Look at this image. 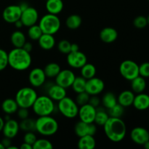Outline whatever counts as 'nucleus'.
Returning <instances> with one entry per match:
<instances>
[{"instance_id":"nucleus-2","label":"nucleus","mask_w":149,"mask_h":149,"mask_svg":"<svg viewBox=\"0 0 149 149\" xmlns=\"http://www.w3.org/2000/svg\"><path fill=\"white\" fill-rule=\"evenodd\" d=\"M31 53L22 47H14L8 53V65L15 71H26L31 66Z\"/></svg>"},{"instance_id":"nucleus-11","label":"nucleus","mask_w":149,"mask_h":149,"mask_svg":"<svg viewBox=\"0 0 149 149\" xmlns=\"http://www.w3.org/2000/svg\"><path fill=\"white\" fill-rule=\"evenodd\" d=\"M22 10L18 4H12L4 8L2 13V17L8 23H14L20 20Z\"/></svg>"},{"instance_id":"nucleus-32","label":"nucleus","mask_w":149,"mask_h":149,"mask_svg":"<svg viewBox=\"0 0 149 149\" xmlns=\"http://www.w3.org/2000/svg\"><path fill=\"white\" fill-rule=\"evenodd\" d=\"M43 70L47 77H48V78H55V77L61 71V68L59 64H58L57 63L52 62L47 64L45 68H43Z\"/></svg>"},{"instance_id":"nucleus-36","label":"nucleus","mask_w":149,"mask_h":149,"mask_svg":"<svg viewBox=\"0 0 149 149\" xmlns=\"http://www.w3.org/2000/svg\"><path fill=\"white\" fill-rule=\"evenodd\" d=\"M42 33H43V32H42L40 26L37 24L30 26L28 29V36H29V39L33 41H38V39L42 35Z\"/></svg>"},{"instance_id":"nucleus-41","label":"nucleus","mask_w":149,"mask_h":149,"mask_svg":"<svg viewBox=\"0 0 149 149\" xmlns=\"http://www.w3.org/2000/svg\"><path fill=\"white\" fill-rule=\"evenodd\" d=\"M133 25L136 29H143L146 28L148 25V20L147 17L143 15H139L135 17L133 20Z\"/></svg>"},{"instance_id":"nucleus-9","label":"nucleus","mask_w":149,"mask_h":149,"mask_svg":"<svg viewBox=\"0 0 149 149\" xmlns=\"http://www.w3.org/2000/svg\"><path fill=\"white\" fill-rule=\"evenodd\" d=\"M67 63L71 68L79 69L87 63V58L84 53L80 50L77 52H71L67 54Z\"/></svg>"},{"instance_id":"nucleus-18","label":"nucleus","mask_w":149,"mask_h":149,"mask_svg":"<svg viewBox=\"0 0 149 149\" xmlns=\"http://www.w3.org/2000/svg\"><path fill=\"white\" fill-rule=\"evenodd\" d=\"M19 130H20V127H19L18 122H17L15 119H10L5 121L1 132L4 137L13 139L17 136Z\"/></svg>"},{"instance_id":"nucleus-13","label":"nucleus","mask_w":149,"mask_h":149,"mask_svg":"<svg viewBox=\"0 0 149 149\" xmlns=\"http://www.w3.org/2000/svg\"><path fill=\"white\" fill-rule=\"evenodd\" d=\"M97 132V125L93 123H86L82 121H79L74 126V132L78 136H84V135H93L94 136Z\"/></svg>"},{"instance_id":"nucleus-53","label":"nucleus","mask_w":149,"mask_h":149,"mask_svg":"<svg viewBox=\"0 0 149 149\" xmlns=\"http://www.w3.org/2000/svg\"><path fill=\"white\" fill-rule=\"evenodd\" d=\"M4 122H5L4 119H3L2 117H1V116H0V132H1V131H2L3 127H4Z\"/></svg>"},{"instance_id":"nucleus-56","label":"nucleus","mask_w":149,"mask_h":149,"mask_svg":"<svg viewBox=\"0 0 149 149\" xmlns=\"http://www.w3.org/2000/svg\"><path fill=\"white\" fill-rule=\"evenodd\" d=\"M0 149H5V148H4V146L2 145V143H1V142H0Z\"/></svg>"},{"instance_id":"nucleus-48","label":"nucleus","mask_w":149,"mask_h":149,"mask_svg":"<svg viewBox=\"0 0 149 149\" xmlns=\"http://www.w3.org/2000/svg\"><path fill=\"white\" fill-rule=\"evenodd\" d=\"M1 143H2V145L4 146V147L5 148H7L9 146H10L12 145L11 139L8 138H6V137H4V139H2V141H1Z\"/></svg>"},{"instance_id":"nucleus-15","label":"nucleus","mask_w":149,"mask_h":149,"mask_svg":"<svg viewBox=\"0 0 149 149\" xmlns=\"http://www.w3.org/2000/svg\"><path fill=\"white\" fill-rule=\"evenodd\" d=\"M96 114V108L87 103L81 106L79 109L78 116L80 121L86 122V123H93Z\"/></svg>"},{"instance_id":"nucleus-47","label":"nucleus","mask_w":149,"mask_h":149,"mask_svg":"<svg viewBox=\"0 0 149 149\" xmlns=\"http://www.w3.org/2000/svg\"><path fill=\"white\" fill-rule=\"evenodd\" d=\"M22 48H23L25 50L27 51V52H30V53H31V52L32 49H33V45H32L31 42H27V41H26V42H25L24 45H23V47H22Z\"/></svg>"},{"instance_id":"nucleus-29","label":"nucleus","mask_w":149,"mask_h":149,"mask_svg":"<svg viewBox=\"0 0 149 149\" xmlns=\"http://www.w3.org/2000/svg\"><path fill=\"white\" fill-rule=\"evenodd\" d=\"M110 117L108 111H106V109H103V107L98 106L96 108V114L95 117L94 123L97 126H102L106 124L109 118Z\"/></svg>"},{"instance_id":"nucleus-38","label":"nucleus","mask_w":149,"mask_h":149,"mask_svg":"<svg viewBox=\"0 0 149 149\" xmlns=\"http://www.w3.org/2000/svg\"><path fill=\"white\" fill-rule=\"evenodd\" d=\"M124 112H125V108L119 103H116L113 107L108 109L109 116H111V117L121 118L124 114Z\"/></svg>"},{"instance_id":"nucleus-26","label":"nucleus","mask_w":149,"mask_h":149,"mask_svg":"<svg viewBox=\"0 0 149 149\" xmlns=\"http://www.w3.org/2000/svg\"><path fill=\"white\" fill-rule=\"evenodd\" d=\"M131 90L134 93H143L144 90L146 88V81L145 78L141 76H138L131 80Z\"/></svg>"},{"instance_id":"nucleus-17","label":"nucleus","mask_w":149,"mask_h":149,"mask_svg":"<svg viewBox=\"0 0 149 149\" xmlns=\"http://www.w3.org/2000/svg\"><path fill=\"white\" fill-rule=\"evenodd\" d=\"M130 138L135 143L143 146L149 141V132L142 127H136L131 130Z\"/></svg>"},{"instance_id":"nucleus-50","label":"nucleus","mask_w":149,"mask_h":149,"mask_svg":"<svg viewBox=\"0 0 149 149\" xmlns=\"http://www.w3.org/2000/svg\"><path fill=\"white\" fill-rule=\"evenodd\" d=\"M79 50V46L77 44L73 43L71 45V52H77Z\"/></svg>"},{"instance_id":"nucleus-39","label":"nucleus","mask_w":149,"mask_h":149,"mask_svg":"<svg viewBox=\"0 0 149 149\" xmlns=\"http://www.w3.org/2000/svg\"><path fill=\"white\" fill-rule=\"evenodd\" d=\"M71 42H68L66 39H63L58 42V49L60 52L67 55L69 52H71Z\"/></svg>"},{"instance_id":"nucleus-7","label":"nucleus","mask_w":149,"mask_h":149,"mask_svg":"<svg viewBox=\"0 0 149 149\" xmlns=\"http://www.w3.org/2000/svg\"><path fill=\"white\" fill-rule=\"evenodd\" d=\"M79 106L75 100L69 97H65L59 100L57 105V109L63 116L68 119H74L78 116Z\"/></svg>"},{"instance_id":"nucleus-40","label":"nucleus","mask_w":149,"mask_h":149,"mask_svg":"<svg viewBox=\"0 0 149 149\" xmlns=\"http://www.w3.org/2000/svg\"><path fill=\"white\" fill-rule=\"evenodd\" d=\"M90 95L86 91L80 93H77L75 101L79 106H83V105L88 103L89 100H90Z\"/></svg>"},{"instance_id":"nucleus-58","label":"nucleus","mask_w":149,"mask_h":149,"mask_svg":"<svg viewBox=\"0 0 149 149\" xmlns=\"http://www.w3.org/2000/svg\"><path fill=\"white\" fill-rule=\"evenodd\" d=\"M148 1H149V0H148Z\"/></svg>"},{"instance_id":"nucleus-49","label":"nucleus","mask_w":149,"mask_h":149,"mask_svg":"<svg viewBox=\"0 0 149 149\" xmlns=\"http://www.w3.org/2000/svg\"><path fill=\"white\" fill-rule=\"evenodd\" d=\"M20 149H33V147H32L31 145L29 143H26L23 142L21 145L19 147Z\"/></svg>"},{"instance_id":"nucleus-42","label":"nucleus","mask_w":149,"mask_h":149,"mask_svg":"<svg viewBox=\"0 0 149 149\" xmlns=\"http://www.w3.org/2000/svg\"><path fill=\"white\" fill-rule=\"evenodd\" d=\"M8 65V53L0 48V71L5 69Z\"/></svg>"},{"instance_id":"nucleus-35","label":"nucleus","mask_w":149,"mask_h":149,"mask_svg":"<svg viewBox=\"0 0 149 149\" xmlns=\"http://www.w3.org/2000/svg\"><path fill=\"white\" fill-rule=\"evenodd\" d=\"M86 81H87V79H85L81 76V77H76L71 87L77 94L82 93V92L85 91Z\"/></svg>"},{"instance_id":"nucleus-20","label":"nucleus","mask_w":149,"mask_h":149,"mask_svg":"<svg viewBox=\"0 0 149 149\" xmlns=\"http://www.w3.org/2000/svg\"><path fill=\"white\" fill-rule=\"evenodd\" d=\"M118 32L112 27H106L100 32V39L102 42L106 44L113 43L117 39Z\"/></svg>"},{"instance_id":"nucleus-25","label":"nucleus","mask_w":149,"mask_h":149,"mask_svg":"<svg viewBox=\"0 0 149 149\" xmlns=\"http://www.w3.org/2000/svg\"><path fill=\"white\" fill-rule=\"evenodd\" d=\"M96 146V141L93 135H84L80 137L77 142L79 149H94Z\"/></svg>"},{"instance_id":"nucleus-14","label":"nucleus","mask_w":149,"mask_h":149,"mask_svg":"<svg viewBox=\"0 0 149 149\" xmlns=\"http://www.w3.org/2000/svg\"><path fill=\"white\" fill-rule=\"evenodd\" d=\"M20 20L23 23V26L29 28L33 25L36 24L39 20V13L34 8L29 6L28 8L22 12Z\"/></svg>"},{"instance_id":"nucleus-34","label":"nucleus","mask_w":149,"mask_h":149,"mask_svg":"<svg viewBox=\"0 0 149 149\" xmlns=\"http://www.w3.org/2000/svg\"><path fill=\"white\" fill-rule=\"evenodd\" d=\"M80 72H81V77H84L85 79H89L95 76L97 70L93 64L87 63L80 68Z\"/></svg>"},{"instance_id":"nucleus-21","label":"nucleus","mask_w":149,"mask_h":149,"mask_svg":"<svg viewBox=\"0 0 149 149\" xmlns=\"http://www.w3.org/2000/svg\"><path fill=\"white\" fill-rule=\"evenodd\" d=\"M132 106L138 111H145L149 109V95L146 93H138L135 95Z\"/></svg>"},{"instance_id":"nucleus-1","label":"nucleus","mask_w":149,"mask_h":149,"mask_svg":"<svg viewBox=\"0 0 149 149\" xmlns=\"http://www.w3.org/2000/svg\"><path fill=\"white\" fill-rule=\"evenodd\" d=\"M103 127L105 135L112 142H120L126 136L127 126L121 118L110 116Z\"/></svg>"},{"instance_id":"nucleus-31","label":"nucleus","mask_w":149,"mask_h":149,"mask_svg":"<svg viewBox=\"0 0 149 149\" xmlns=\"http://www.w3.org/2000/svg\"><path fill=\"white\" fill-rule=\"evenodd\" d=\"M101 103L103 108L106 109H109L113 107L117 103V97L111 92L106 93L101 99Z\"/></svg>"},{"instance_id":"nucleus-52","label":"nucleus","mask_w":149,"mask_h":149,"mask_svg":"<svg viewBox=\"0 0 149 149\" xmlns=\"http://www.w3.org/2000/svg\"><path fill=\"white\" fill-rule=\"evenodd\" d=\"M13 24H15V27L18 29H21V28H23V23H22L21 20H20H20H17V21H16L15 23H13Z\"/></svg>"},{"instance_id":"nucleus-3","label":"nucleus","mask_w":149,"mask_h":149,"mask_svg":"<svg viewBox=\"0 0 149 149\" xmlns=\"http://www.w3.org/2000/svg\"><path fill=\"white\" fill-rule=\"evenodd\" d=\"M58 122L51 115L39 116L36 119V132L43 136L55 135L58 132Z\"/></svg>"},{"instance_id":"nucleus-16","label":"nucleus","mask_w":149,"mask_h":149,"mask_svg":"<svg viewBox=\"0 0 149 149\" xmlns=\"http://www.w3.org/2000/svg\"><path fill=\"white\" fill-rule=\"evenodd\" d=\"M46 75L42 68L36 67L33 68L29 74V81L33 87H40L46 81Z\"/></svg>"},{"instance_id":"nucleus-44","label":"nucleus","mask_w":149,"mask_h":149,"mask_svg":"<svg viewBox=\"0 0 149 149\" xmlns=\"http://www.w3.org/2000/svg\"><path fill=\"white\" fill-rule=\"evenodd\" d=\"M139 75L144 78H148L149 62H144L139 65Z\"/></svg>"},{"instance_id":"nucleus-45","label":"nucleus","mask_w":149,"mask_h":149,"mask_svg":"<svg viewBox=\"0 0 149 149\" xmlns=\"http://www.w3.org/2000/svg\"><path fill=\"white\" fill-rule=\"evenodd\" d=\"M17 116L20 119H24L26 118L29 117V109H26V108H20L17 109Z\"/></svg>"},{"instance_id":"nucleus-12","label":"nucleus","mask_w":149,"mask_h":149,"mask_svg":"<svg viewBox=\"0 0 149 149\" xmlns=\"http://www.w3.org/2000/svg\"><path fill=\"white\" fill-rule=\"evenodd\" d=\"M76 76L70 69L61 70L59 74L55 77V83L64 88L67 89L71 87Z\"/></svg>"},{"instance_id":"nucleus-30","label":"nucleus","mask_w":149,"mask_h":149,"mask_svg":"<svg viewBox=\"0 0 149 149\" xmlns=\"http://www.w3.org/2000/svg\"><path fill=\"white\" fill-rule=\"evenodd\" d=\"M82 19L81 16L77 14H72L68 16L65 20V26L68 29L75 30L81 26Z\"/></svg>"},{"instance_id":"nucleus-33","label":"nucleus","mask_w":149,"mask_h":149,"mask_svg":"<svg viewBox=\"0 0 149 149\" xmlns=\"http://www.w3.org/2000/svg\"><path fill=\"white\" fill-rule=\"evenodd\" d=\"M20 130L23 132H35L36 131V119L28 117L22 119L19 123Z\"/></svg>"},{"instance_id":"nucleus-55","label":"nucleus","mask_w":149,"mask_h":149,"mask_svg":"<svg viewBox=\"0 0 149 149\" xmlns=\"http://www.w3.org/2000/svg\"><path fill=\"white\" fill-rule=\"evenodd\" d=\"M17 148H17V146H13L11 145L10 146H9L7 149H17Z\"/></svg>"},{"instance_id":"nucleus-8","label":"nucleus","mask_w":149,"mask_h":149,"mask_svg":"<svg viewBox=\"0 0 149 149\" xmlns=\"http://www.w3.org/2000/svg\"><path fill=\"white\" fill-rule=\"evenodd\" d=\"M119 73L125 79L131 81L139 76V65L131 60H126L119 65Z\"/></svg>"},{"instance_id":"nucleus-19","label":"nucleus","mask_w":149,"mask_h":149,"mask_svg":"<svg viewBox=\"0 0 149 149\" xmlns=\"http://www.w3.org/2000/svg\"><path fill=\"white\" fill-rule=\"evenodd\" d=\"M47 95L54 101L58 102L67 96L66 89L55 83L49 87L47 90Z\"/></svg>"},{"instance_id":"nucleus-23","label":"nucleus","mask_w":149,"mask_h":149,"mask_svg":"<svg viewBox=\"0 0 149 149\" xmlns=\"http://www.w3.org/2000/svg\"><path fill=\"white\" fill-rule=\"evenodd\" d=\"M39 47L44 50H50L55 47V39L54 35L49 33H42V36L38 39Z\"/></svg>"},{"instance_id":"nucleus-10","label":"nucleus","mask_w":149,"mask_h":149,"mask_svg":"<svg viewBox=\"0 0 149 149\" xmlns=\"http://www.w3.org/2000/svg\"><path fill=\"white\" fill-rule=\"evenodd\" d=\"M105 83L103 79L97 77H93L87 79L85 91L90 95H98L104 90Z\"/></svg>"},{"instance_id":"nucleus-27","label":"nucleus","mask_w":149,"mask_h":149,"mask_svg":"<svg viewBox=\"0 0 149 149\" xmlns=\"http://www.w3.org/2000/svg\"><path fill=\"white\" fill-rule=\"evenodd\" d=\"M10 42L14 47H23L25 42H26V35L20 30L15 31L12 33L11 36H10Z\"/></svg>"},{"instance_id":"nucleus-22","label":"nucleus","mask_w":149,"mask_h":149,"mask_svg":"<svg viewBox=\"0 0 149 149\" xmlns=\"http://www.w3.org/2000/svg\"><path fill=\"white\" fill-rule=\"evenodd\" d=\"M135 98V93L132 90H124L117 97V103L124 108L132 106Z\"/></svg>"},{"instance_id":"nucleus-46","label":"nucleus","mask_w":149,"mask_h":149,"mask_svg":"<svg viewBox=\"0 0 149 149\" xmlns=\"http://www.w3.org/2000/svg\"><path fill=\"white\" fill-rule=\"evenodd\" d=\"M88 103L94 106L95 108H97L101 103V100L97 97V95H90Z\"/></svg>"},{"instance_id":"nucleus-43","label":"nucleus","mask_w":149,"mask_h":149,"mask_svg":"<svg viewBox=\"0 0 149 149\" xmlns=\"http://www.w3.org/2000/svg\"><path fill=\"white\" fill-rule=\"evenodd\" d=\"M36 140H37V138H36V135L34 132H26L23 137V142L30 144L31 146H33Z\"/></svg>"},{"instance_id":"nucleus-24","label":"nucleus","mask_w":149,"mask_h":149,"mask_svg":"<svg viewBox=\"0 0 149 149\" xmlns=\"http://www.w3.org/2000/svg\"><path fill=\"white\" fill-rule=\"evenodd\" d=\"M64 4L63 0H47L45 7L48 13L58 15L63 10Z\"/></svg>"},{"instance_id":"nucleus-28","label":"nucleus","mask_w":149,"mask_h":149,"mask_svg":"<svg viewBox=\"0 0 149 149\" xmlns=\"http://www.w3.org/2000/svg\"><path fill=\"white\" fill-rule=\"evenodd\" d=\"M19 106L15 99L7 98L1 103V109L6 114H13L16 113Z\"/></svg>"},{"instance_id":"nucleus-4","label":"nucleus","mask_w":149,"mask_h":149,"mask_svg":"<svg viewBox=\"0 0 149 149\" xmlns=\"http://www.w3.org/2000/svg\"><path fill=\"white\" fill-rule=\"evenodd\" d=\"M31 108L38 116H49L52 114L57 109L54 100L48 95L38 96Z\"/></svg>"},{"instance_id":"nucleus-5","label":"nucleus","mask_w":149,"mask_h":149,"mask_svg":"<svg viewBox=\"0 0 149 149\" xmlns=\"http://www.w3.org/2000/svg\"><path fill=\"white\" fill-rule=\"evenodd\" d=\"M38 95L33 87H25L20 88L15 95V100L20 108L30 109L37 98Z\"/></svg>"},{"instance_id":"nucleus-37","label":"nucleus","mask_w":149,"mask_h":149,"mask_svg":"<svg viewBox=\"0 0 149 149\" xmlns=\"http://www.w3.org/2000/svg\"><path fill=\"white\" fill-rule=\"evenodd\" d=\"M32 146L33 149H52L53 148L52 143L45 138L37 139Z\"/></svg>"},{"instance_id":"nucleus-6","label":"nucleus","mask_w":149,"mask_h":149,"mask_svg":"<svg viewBox=\"0 0 149 149\" xmlns=\"http://www.w3.org/2000/svg\"><path fill=\"white\" fill-rule=\"evenodd\" d=\"M39 26H40L43 33L54 35L60 30L61 23L57 15L47 13L41 17Z\"/></svg>"},{"instance_id":"nucleus-57","label":"nucleus","mask_w":149,"mask_h":149,"mask_svg":"<svg viewBox=\"0 0 149 149\" xmlns=\"http://www.w3.org/2000/svg\"><path fill=\"white\" fill-rule=\"evenodd\" d=\"M147 20H148V24L149 25V15H148V17H147Z\"/></svg>"},{"instance_id":"nucleus-54","label":"nucleus","mask_w":149,"mask_h":149,"mask_svg":"<svg viewBox=\"0 0 149 149\" xmlns=\"http://www.w3.org/2000/svg\"><path fill=\"white\" fill-rule=\"evenodd\" d=\"M143 146V147L146 149H149V141H146V142Z\"/></svg>"},{"instance_id":"nucleus-51","label":"nucleus","mask_w":149,"mask_h":149,"mask_svg":"<svg viewBox=\"0 0 149 149\" xmlns=\"http://www.w3.org/2000/svg\"><path fill=\"white\" fill-rule=\"evenodd\" d=\"M18 5H19V7H20V9H21L22 12H23V10H25L26 8H28V7H29V4H28V3L24 2V1L21 2L20 4H18Z\"/></svg>"}]
</instances>
